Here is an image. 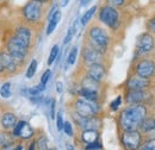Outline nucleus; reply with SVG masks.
I'll return each mask as SVG.
<instances>
[{
  "instance_id": "nucleus-1",
  "label": "nucleus",
  "mask_w": 155,
  "mask_h": 150,
  "mask_svg": "<svg viewBox=\"0 0 155 150\" xmlns=\"http://www.w3.org/2000/svg\"><path fill=\"white\" fill-rule=\"evenodd\" d=\"M147 117V107L143 104H133L123 110L119 116V124L124 131L137 130L142 120Z\"/></svg>"
},
{
  "instance_id": "nucleus-2",
  "label": "nucleus",
  "mask_w": 155,
  "mask_h": 150,
  "mask_svg": "<svg viewBox=\"0 0 155 150\" xmlns=\"http://www.w3.org/2000/svg\"><path fill=\"white\" fill-rule=\"evenodd\" d=\"M87 34H88V39H90L88 47H91L98 51H100L101 54H104L109 47V43H110V37H109L107 32L105 31V29H103L98 24H92L90 26Z\"/></svg>"
},
{
  "instance_id": "nucleus-3",
  "label": "nucleus",
  "mask_w": 155,
  "mask_h": 150,
  "mask_svg": "<svg viewBox=\"0 0 155 150\" xmlns=\"http://www.w3.org/2000/svg\"><path fill=\"white\" fill-rule=\"evenodd\" d=\"M120 10L109 6V5H101L98 11V20L110 28L111 30H117L120 26Z\"/></svg>"
},
{
  "instance_id": "nucleus-4",
  "label": "nucleus",
  "mask_w": 155,
  "mask_h": 150,
  "mask_svg": "<svg viewBox=\"0 0 155 150\" xmlns=\"http://www.w3.org/2000/svg\"><path fill=\"white\" fill-rule=\"evenodd\" d=\"M44 13V4H42L39 0H30L21 8V15L24 19L31 24H37L38 21H41Z\"/></svg>"
},
{
  "instance_id": "nucleus-5",
  "label": "nucleus",
  "mask_w": 155,
  "mask_h": 150,
  "mask_svg": "<svg viewBox=\"0 0 155 150\" xmlns=\"http://www.w3.org/2000/svg\"><path fill=\"white\" fill-rule=\"evenodd\" d=\"M29 47H30L29 43L24 42L23 39H20L19 37L13 35L7 42V50H8L7 53L13 57L17 62L23 61L26 56V54H28Z\"/></svg>"
},
{
  "instance_id": "nucleus-6",
  "label": "nucleus",
  "mask_w": 155,
  "mask_h": 150,
  "mask_svg": "<svg viewBox=\"0 0 155 150\" xmlns=\"http://www.w3.org/2000/svg\"><path fill=\"white\" fill-rule=\"evenodd\" d=\"M155 49V37L150 32L140 35L136 42V56H143Z\"/></svg>"
},
{
  "instance_id": "nucleus-7",
  "label": "nucleus",
  "mask_w": 155,
  "mask_h": 150,
  "mask_svg": "<svg viewBox=\"0 0 155 150\" xmlns=\"http://www.w3.org/2000/svg\"><path fill=\"white\" fill-rule=\"evenodd\" d=\"M75 111L81 117H94L99 111L97 103L86 99H78L75 101Z\"/></svg>"
},
{
  "instance_id": "nucleus-8",
  "label": "nucleus",
  "mask_w": 155,
  "mask_h": 150,
  "mask_svg": "<svg viewBox=\"0 0 155 150\" xmlns=\"http://www.w3.org/2000/svg\"><path fill=\"white\" fill-rule=\"evenodd\" d=\"M122 142L124 147L128 150H137L141 147L142 143V136L137 130L124 131L122 136Z\"/></svg>"
},
{
  "instance_id": "nucleus-9",
  "label": "nucleus",
  "mask_w": 155,
  "mask_h": 150,
  "mask_svg": "<svg viewBox=\"0 0 155 150\" xmlns=\"http://www.w3.org/2000/svg\"><path fill=\"white\" fill-rule=\"evenodd\" d=\"M135 73L137 76L144 79H152L155 75V61L153 60H141L135 66Z\"/></svg>"
},
{
  "instance_id": "nucleus-10",
  "label": "nucleus",
  "mask_w": 155,
  "mask_h": 150,
  "mask_svg": "<svg viewBox=\"0 0 155 150\" xmlns=\"http://www.w3.org/2000/svg\"><path fill=\"white\" fill-rule=\"evenodd\" d=\"M149 86H150V79H144L137 75L129 77V80L127 81V87L129 91H141L148 88Z\"/></svg>"
},
{
  "instance_id": "nucleus-11",
  "label": "nucleus",
  "mask_w": 155,
  "mask_h": 150,
  "mask_svg": "<svg viewBox=\"0 0 155 150\" xmlns=\"http://www.w3.org/2000/svg\"><path fill=\"white\" fill-rule=\"evenodd\" d=\"M84 61L86 64L91 66V64H96V63H101L103 60V54L100 51H98L96 49L91 48V47H86L84 49Z\"/></svg>"
},
{
  "instance_id": "nucleus-12",
  "label": "nucleus",
  "mask_w": 155,
  "mask_h": 150,
  "mask_svg": "<svg viewBox=\"0 0 155 150\" xmlns=\"http://www.w3.org/2000/svg\"><path fill=\"white\" fill-rule=\"evenodd\" d=\"M149 98V93L146 90H141V91H129L125 96V101L130 105L133 104H142L143 101H146Z\"/></svg>"
},
{
  "instance_id": "nucleus-13",
  "label": "nucleus",
  "mask_w": 155,
  "mask_h": 150,
  "mask_svg": "<svg viewBox=\"0 0 155 150\" xmlns=\"http://www.w3.org/2000/svg\"><path fill=\"white\" fill-rule=\"evenodd\" d=\"M87 75L90 77H92L93 80H96L98 82H100L105 75H106V70L105 67L101 63H96V64H91L88 66V70H87Z\"/></svg>"
},
{
  "instance_id": "nucleus-14",
  "label": "nucleus",
  "mask_w": 155,
  "mask_h": 150,
  "mask_svg": "<svg viewBox=\"0 0 155 150\" xmlns=\"http://www.w3.org/2000/svg\"><path fill=\"white\" fill-rule=\"evenodd\" d=\"M0 64L2 67V70H7V72H15V69L17 68V61L11 56L8 53H0Z\"/></svg>"
},
{
  "instance_id": "nucleus-15",
  "label": "nucleus",
  "mask_w": 155,
  "mask_h": 150,
  "mask_svg": "<svg viewBox=\"0 0 155 150\" xmlns=\"http://www.w3.org/2000/svg\"><path fill=\"white\" fill-rule=\"evenodd\" d=\"M17 124V117L13 113H4L1 118V125L4 129H12Z\"/></svg>"
},
{
  "instance_id": "nucleus-16",
  "label": "nucleus",
  "mask_w": 155,
  "mask_h": 150,
  "mask_svg": "<svg viewBox=\"0 0 155 150\" xmlns=\"http://www.w3.org/2000/svg\"><path fill=\"white\" fill-rule=\"evenodd\" d=\"M81 88L84 90H87V91H92V92H97L99 90V82L93 80L92 77H90L88 75L84 77L82 82H81Z\"/></svg>"
},
{
  "instance_id": "nucleus-17",
  "label": "nucleus",
  "mask_w": 155,
  "mask_h": 150,
  "mask_svg": "<svg viewBox=\"0 0 155 150\" xmlns=\"http://www.w3.org/2000/svg\"><path fill=\"white\" fill-rule=\"evenodd\" d=\"M61 19V11H56L50 18H49V24H48V28H47V35H51L54 32V30L56 29L58 21Z\"/></svg>"
},
{
  "instance_id": "nucleus-18",
  "label": "nucleus",
  "mask_w": 155,
  "mask_h": 150,
  "mask_svg": "<svg viewBox=\"0 0 155 150\" xmlns=\"http://www.w3.org/2000/svg\"><path fill=\"white\" fill-rule=\"evenodd\" d=\"M98 136H99V135H98L97 130H92V129L85 130V131L82 132V135H81V137H82V141H84L85 143H87V144L97 142Z\"/></svg>"
},
{
  "instance_id": "nucleus-19",
  "label": "nucleus",
  "mask_w": 155,
  "mask_h": 150,
  "mask_svg": "<svg viewBox=\"0 0 155 150\" xmlns=\"http://www.w3.org/2000/svg\"><path fill=\"white\" fill-rule=\"evenodd\" d=\"M140 129L143 132L150 131V130H154L155 129V118L153 117H146L142 123L140 124Z\"/></svg>"
},
{
  "instance_id": "nucleus-20",
  "label": "nucleus",
  "mask_w": 155,
  "mask_h": 150,
  "mask_svg": "<svg viewBox=\"0 0 155 150\" xmlns=\"http://www.w3.org/2000/svg\"><path fill=\"white\" fill-rule=\"evenodd\" d=\"M104 5H109L116 8H123L127 7L128 5H130L133 2V0H103Z\"/></svg>"
},
{
  "instance_id": "nucleus-21",
  "label": "nucleus",
  "mask_w": 155,
  "mask_h": 150,
  "mask_svg": "<svg viewBox=\"0 0 155 150\" xmlns=\"http://www.w3.org/2000/svg\"><path fill=\"white\" fill-rule=\"evenodd\" d=\"M97 10H98V6H92L90 10H87L85 12V15L81 17V25H86L92 19V17L94 16V13L97 12Z\"/></svg>"
},
{
  "instance_id": "nucleus-22",
  "label": "nucleus",
  "mask_w": 155,
  "mask_h": 150,
  "mask_svg": "<svg viewBox=\"0 0 155 150\" xmlns=\"http://www.w3.org/2000/svg\"><path fill=\"white\" fill-rule=\"evenodd\" d=\"M32 135H34V129H32L26 122H24V124H23V126H21V130H20L19 136L23 137V138H25V139H28V138H30Z\"/></svg>"
},
{
  "instance_id": "nucleus-23",
  "label": "nucleus",
  "mask_w": 155,
  "mask_h": 150,
  "mask_svg": "<svg viewBox=\"0 0 155 150\" xmlns=\"http://www.w3.org/2000/svg\"><path fill=\"white\" fill-rule=\"evenodd\" d=\"M79 94L84 98V99H86V100H92V101H97L98 99V93L97 92H92V91H87V90H84V88H81L80 90V92Z\"/></svg>"
},
{
  "instance_id": "nucleus-24",
  "label": "nucleus",
  "mask_w": 155,
  "mask_h": 150,
  "mask_svg": "<svg viewBox=\"0 0 155 150\" xmlns=\"http://www.w3.org/2000/svg\"><path fill=\"white\" fill-rule=\"evenodd\" d=\"M0 95L4 98V99H8L11 98V83L10 82H5L1 87H0Z\"/></svg>"
},
{
  "instance_id": "nucleus-25",
  "label": "nucleus",
  "mask_w": 155,
  "mask_h": 150,
  "mask_svg": "<svg viewBox=\"0 0 155 150\" xmlns=\"http://www.w3.org/2000/svg\"><path fill=\"white\" fill-rule=\"evenodd\" d=\"M77 29H78V21H75V23L69 28V30H68V34H67V36H66L64 41H63L64 44H68V43L72 41V38L74 37V35L77 34V31H78Z\"/></svg>"
},
{
  "instance_id": "nucleus-26",
  "label": "nucleus",
  "mask_w": 155,
  "mask_h": 150,
  "mask_svg": "<svg viewBox=\"0 0 155 150\" xmlns=\"http://www.w3.org/2000/svg\"><path fill=\"white\" fill-rule=\"evenodd\" d=\"M12 144V138L7 133H0V145L4 148H7Z\"/></svg>"
},
{
  "instance_id": "nucleus-27",
  "label": "nucleus",
  "mask_w": 155,
  "mask_h": 150,
  "mask_svg": "<svg viewBox=\"0 0 155 150\" xmlns=\"http://www.w3.org/2000/svg\"><path fill=\"white\" fill-rule=\"evenodd\" d=\"M77 56H78V48L77 47H73L72 50L69 51V55L67 57V63L69 66H73L75 63V61H77Z\"/></svg>"
},
{
  "instance_id": "nucleus-28",
  "label": "nucleus",
  "mask_w": 155,
  "mask_h": 150,
  "mask_svg": "<svg viewBox=\"0 0 155 150\" xmlns=\"http://www.w3.org/2000/svg\"><path fill=\"white\" fill-rule=\"evenodd\" d=\"M36 70H37V61L34 60V61H31V63H30V66H29V68H28V70H26V77H28V79L34 77Z\"/></svg>"
},
{
  "instance_id": "nucleus-29",
  "label": "nucleus",
  "mask_w": 155,
  "mask_h": 150,
  "mask_svg": "<svg viewBox=\"0 0 155 150\" xmlns=\"http://www.w3.org/2000/svg\"><path fill=\"white\" fill-rule=\"evenodd\" d=\"M58 56V45H54L51 51H50V55H49V60H48V64H53V62L56 60V57Z\"/></svg>"
},
{
  "instance_id": "nucleus-30",
  "label": "nucleus",
  "mask_w": 155,
  "mask_h": 150,
  "mask_svg": "<svg viewBox=\"0 0 155 150\" xmlns=\"http://www.w3.org/2000/svg\"><path fill=\"white\" fill-rule=\"evenodd\" d=\"M37 147H38L39 150H48V139H47V137H44V136L39 137L38 141H37Z\"/></svg>"
},
{
  "instance_id": "nucleus-31",
  "label": "nucleus",
  "mask_w": 155,
  "mask_h": 150,
  "mask_svg": "<svg viewBox=\"0 0 155 150\" xmlns=\"http://www.w3.org/2000/svg\"><path fill=\"white\" fill-rule=\"evenodd\" d=\"M120 104H122V96H120V95H118L116 99L110 104V107H111V110H112V111H117V110H118V107L120 106Z\"/></svg>"
},
{
  "instance_id": "nucleus-32",
  "label": "nucleus",
  "mask_w": 155,
  "mask_h": 150,
  "mask_svg": "<svg viewBox=\"0 0 155 150\" xmlns=\"http://www.w3.org/2000/svg\"><path fill=\"white\" fill-rule=\"evenodd\" d=\"M147 30H148V32L155 35V16L148 20V23H147Z\"/></svg>"
},
{
  "instance_id": "nucleus-33",
  "label": "nucleus",
  "mask_w": 155,
  "mask_h": 150,
  "mask_svg": "<svg viewBox=\"0 0 155 150\" xmlns=\"http://www.w3.org/2000/svg\"><path fill=\"white\" fill-rule=\"evenodd\" d=\"M63 117H62V112H58L56 116V126H58V130L61 131L62 128H63Z\"/></svg>"
},
{
  "instance_id": "nucleus-34",
  "label": "nucleus",
  "mask_w": 155,
  "mask_h": 150,
  "mask_svg": "<svg viewBox=\"0 0 155 150\" xmlns=\"http://www.w3.org/2000/svg\"><path fill=\"white\" fill-rule=\"evenodd\" d=\"M64 132H66V135H68V136H73V128H72V124L69 123V122H66L64 124H63V128H62Z\"/></svg>"
},
{
  "instance_id": "nucleus-35",
  "label": "nucleus",
  "mask_w": 155,
  "mask_h": 150,
  "mask_svg": "<svg viewBox=\"0 0 155 150\" xmlns=\"http://www.w3.org/2000/svg\"><path fill=\"white\" fill-rule=\"evenodd\" d=\"M23 124H24V122H23V120H20V122H18V123L16 124V126H15V129H13V133H12L15 137L19 136L20 130H21V126H23Z\"/></svg>"
},
{
  "instance_id": "nucleus-36",
  "label": "nucleus",
  "mask_w": 155,
  "mask_h": 150,
  "mask_svg": "<svg viewBox=\"0 0 155 150\" xmlns=\"http://www.w3.org/2000/svg\"><path fill=\"white\" fill-rule=\"evenodd\" d=\"M141 150H155V141H149V142H147L142 148Z\"/></svg>"
},
{
  "instance_id": "nucleus-37",
  "label": "nucleus",
  "mask_w": 155,
  "mask_h": 150,
  "mask_svg": "<svg viewBox=\"0 0 155 150\" xmlns=\"http://www.w3.org/2000/svg\"><path fill=\"white\" fill-rule=\"evenodd\" d=\"M49 77H50V70L48 69V70H45V72H44V74L42 75V77H41V83L45 85V83L48 82Z\"/></svg>"
},
{
  "instance_id": "nucleus-38",
  "label": "nucleus",
  "mask_w": 155,
  "mask_h": 150,
  "mask_svg": "<svg viewBox=\"0 0 155 150\" xmlns=\"http://www.w3.org/2000/svg\"><path fill=\"white\" fill-rule=\"evenodd\" d=\"M55 100H51V104H50V117L51 119L55 118Z\"/></svg>"
},
{
  "instance_id": "nucleus-39",
  "label": "nucleus",
  "mask_w": 155,
  "mask_h": 150,
  "mask_svg": "<svg viewBox=\"0 0 155 150\" xmlns=\"http://www.w3.org/2000/svg\"><path fill=\"white\" fill-rule=\"evenodd\" d=\"M146 135H147L148 142H149V141H155V129L154 130H150V131H147Z\"/></svg>"
},
{
  "instance_id": "nucleus-40",
  "label": "nucleus",
  "mask_w": 155,
  "mask_h": 150,
  "mask_svg": "<svg viewBox=\"0 0 155 150\" xmlns=\"http://www.w3.org/2000/svg\"><path fill=\"white\" fill-rule=\"evenodd\" d=\"M56 91H58V93H62L63 92V83L62 82H60V81L56 82Z\"/></svg>"
},
{
  "instance_id": "nucleus-41",
  "label": "nucleus",
  "mask_w": 155,
  "mask_h": 150,
  "mask_svg": "<svg viewBox=\"0 0 155 150\" xmlns=\"http://www.w3.org/2000/svg\"><path fill=\"white\" fill-rule=\"evenodd\" d=\"M69 1H71V0H60V6L66 7V6L69 4Z\"/></svg>"
},
{
  "instance_id": "nucleus-42",
  "label": "nucleus",
  "mask_w": 155,
  "mask_h": 150,
  "mask_svg": "<svg viewBox=\"0 0 155 150\" xmlns=\"http://www.w3.org/2000/svg\"><path fill=\"white\" fill-rule=\"evenodd\" d=\"M91 1H92V0H81V1H80V5H81V6H86V5H88Z\"/></svg>"
},
{
  "instance_id": "nucleus-43",
  "label": "nucleus",
  "mask_w": 155,
  "mask_h": 150,
  "mask_svg": "<svg viewBox=\"0 0 155 150\" xmlns=\"http://www.w3.org/2000/svg\"><path fill=\"white\" fill-rule=\"evenodd\" d=\"M8 2H10V0H0V7H4V6H6Z\"/></svg>"
},
{
  "instance_id": "nucleus-44",
  "label": "nucleus",
  "mask_w": 155,
  "mask_h": 150,
  "mask_svg": "<svg viewBox=\"0 0 155 150\" xmlns=\"http://www.w3.org/2000/svg\"><path fill=\"white\" fill-rule=\"evenodd\" d=\"M42 4H44V5H47V4H50L51 2V0H39Z\"/></svg>"
},
{
  "instance_id": "nucleus-45",
  "label": "nucleus",
  "mask_w": 155,
  "mask_h": 150,
  "mask_svg": "<svg viewBox=\"0 0 155 150\" xmlns=\"http://www.w3.org/2000/svg\"><path fill=\"white\" fill-rule=\"evenodd\" d=\"M67 150H74V148H73V145H72V144L67 143Z\"/></svg>"
},
{
  "instance_id": "nucleus-46",
  "label": "nucleus",
  "mask_w": 155,
  "mask_h": 150,
  "mask_svg": "<svg viewBox=\"0 0 155 150\" xmlns=\"http://www.w3.org/2000/svg\"><path fill=\"white\" fill-rule=\"evenodd\" d=\"M29 150H35V144L32 143L31 145H30V148H29Z\"/></svg>"
},
{
  "instance_id": "nucleus-47",
  "label": "nucleus",
  "mask_w": 155,
  "mask_h": 150,
  "mask_svg": "<svg viewBox=\"0 0 155 150\" xmlns=\"http://www.w3.org/2000/svg\"><path fill=\"white\" fill-rule=\"evenodd\" d=\"M16 150H21V147H17V148H16Z\"/></svg>"
},
{
  "instance_id": "nucleus-48",
  "label": "nucleus",
  "mask_w": 155,
  "mask_h": 150,
  "mask_svg": "<svg viewBox=\"0 0 155 150\" xmlns=\"http://www.w3.org/2000/svg\"><path fill=\"white\" fill-rule=\"evenodd\" d=\"M1 70H2V67H1V64H0V72H1Z\"/></svg>"
},
{
  "instance_id": "nucleus-49",
  "label": "nucleus",
  "mask_w": 155,
  "mask_h": 150,
  "mask_svg": "<svg viewBox=\"0 0 155 150\" xmlns=\"http://www.w3.org/2000/svg\"><path fill=\"white\" fill-rule=\"evenodd\" d=\"M7 150H16V149H12V148H11V149H7Z\"/></svg>"
},
{
  "instance_id": "nucleus-50",
  "label": "nucleus",
  "mask_w": 155,
  "mask_h": 150,
  "mask_svg": "<svg viewBox=\"0 0 155 150\" xmlns=\"http://www.w3.org/2000/svg\"><path fill=\"white\" fill-rule=\"evenodd\" d=\"M92 150H100V149H92Z\"/></svg>"
},
{
  "instance_id": "nucleus-51",
  "label": "nucleus",
  "mask_w": 155,
  "mask_h": 150,
  "mask_svg": "<svg viewBox=\"0 0 155 150\" xmlns=\"http://www.w3.org/2000/svg\"><path fill=\"white\" fill-rule=\"evenodd\" d=\"M50 150H58V149H50Z\"/></svg>"
}]
</instances>
